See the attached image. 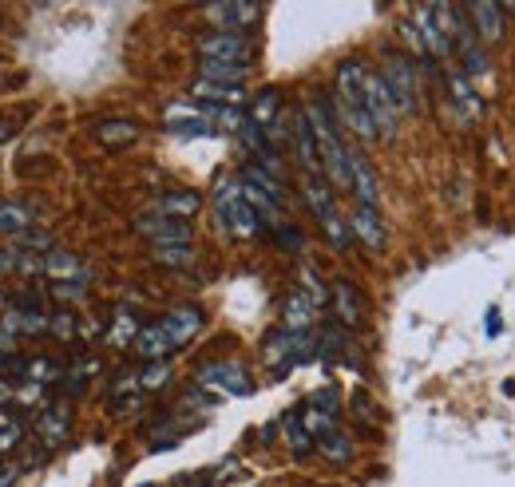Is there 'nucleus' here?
<instances>
[{"label": "nucleus", "mask_w": 515, "mask_h": 487, "mask_svg": "<svg viewBox=\"0 0 515 487\" xmlns=\"http://www.w3.org/2000/svg\"><path fill=\"white\" fill-rule=\"evenodd\" d=\"M309 127L317 139V155H321V175L329 179L333 191H353V171H349V147L341 143L337 119H333V103L325 96H313L309 103Z\"/></svg>", "instance_id": "f257e3e1"}, {"label": "nucleus", "mask_w": 515, "mask_h": 487, "mask_svg": "<svg viewBox=\"0 0 515 487\" xmlns=\"http://www.w3.org/2000/svg\"><path fill=\"white\" fill-rule=\"evenodd\" d=\"M365 76L369 68L361 60H345L337 64V80H333V115L361 139V143H373L377 139V123L365 107Z\"/></svg>", "instance_id": "f03ea898"}, {"label": "nucleus", "mask_w": 515, "mask_h": 487, "mask_svg": "<svg viewBox=\"0 0 515 487\" xmlns=\"http://www.w3.org/2000/svg\"><path fill=\"white\" fill-rule=\"evenodd\" d=\"M214 210H218V222L226 226V234H234V238H254L262 230L254 206L242 195V179H218V187H214Z\"/></svg>", "instance_id": "7ed1b4c3"}, {"label": "nucleus", "mask_w": 515, "mask_h": 487, "mask_svg": "<svg viewBox=\"0 0 515 487\" xmlns=\"http://www.w3.org/2000/svg\"><path fill=\"white\" fill-rule=\"evenodd\" d=\"M317 357V337L309 333H290V329H274L262 345V361L282 377L286 369L302 365V361H313Z\"/></svg>", "instance_id": "20e7f679"}, {"label": "nucleus", "mask_w": 515, "mask_h": 487, "mask_svg": "<svg viewBox=\"0 0 515 487\" xmlns=\"http://www.w3.org/2000/svg\"><path fill=\"white\" fill-rule=\"evenodd\" d=\"M381 76H385L389 92H393V99H397L401 115H416V107H420V80H416L412 56H405V52H385V60H381Z\"/></svg>", "instance_id": "39448f33"}, {"label": "nucleus", "mask_w": 515, "mask_h": 487, "mask_svg": "<svg viewBox=\"0 0 515 487\" xmlns=\"http://www.w3.org/2000/svg\"><path fill=\"white\" fill-rule=\"evenodd\" d=\"M365 107H369V115H373V123H377V135L393 139L405 115H401V107H397V99H393V92H389V84H385L381 72H369V76H365Z\"/></svg>", "instance_id": "423d86ee"}, {"label": "nucleus", "mask_w": 515, "mask_h": 487, "mask_svg": "<svg viewBox=\"0 0 515 487\" xmlns=\"http://www.w3.org/2000/svg\"><path fill=\"white\" fill-rule=\"evenodd\" d=\"M199 60L254 64V40L242 32H206V36H199Z\"/></svg>", "instance_id": "0eeeda50"}, {"label": "nucleus", "mask_w": 515, "mask_h": 487, "mask_svg": "<svg viewBox=\"0 0 515 487\" xmlns=\"http://www.w3.org/2000/svg\"><path fill=\"white\" fill-rule=\"evenodd\" d=\"M199 389L214 392V396H250L254 392V381L242 365L234 361H210L199 369Z\"/></svg>", "instance_id": "6e6552de"}, {"label": "nucleus", "mask_w": 515, "mask_h": 487, "mask_svg": "<svg viewBox=\"0 0 515 487\" xmlns=\"http://www.w3.org/2000/svg\"><path fill=\"white\" fill-rule=\"evenodd\" d=\"M135 230H139L151 246H179V242H191V238H195V226H191V222L167 218L163 210H143V214H135Z\"/></svg>", "instance_id": "1a4fd4ad"}, {"label": "nucleus", "mask_w": 515, "mask_h": 487, "mask_svg": "<svg viewBox=\"0 0 515 487\" xmlns=\"http://www.w3.org/2000/svg\"><path fill=\"white\" fill-rule=\"evenodd\" d=\"M68 436H72V404H68V400L44 404L40 416H36V440H40V448L52 452V448H60Z\"/></svg>", "instance_id": "9d476101"}, {"label": "nucleus", "mask_w": 515, "mask_h": 487, "mask_svg": "<svg viewBox=\"0 0 515 487\" xmlns=\"http://www.w3.org/2000/svg\"><path fill=\"white\" fill-rule=\"evenodd\" d=\"M203 12L214 32H242V36L262 20V4H206Z\"/></svg>", "instance_id": "9b49d317"}, {"label": "nucleus", "mask_w": 515, "mask_h": 487, "mask_svg": "<svg viewBox=\"0 0 515 487\" xmlns=\"http://www.w3.org/2000/svg\"><path fill=\"white\" fill-rule=\"evenodd\" d=\"M349 218V230H353V242H361L365 250H373V254H381L385 250V222H381V214H377V206H353V214H345Z\"/></svg>", "instance_id": "f8f14e48"}, {"label": "nucleus", "mask_w": 515, "mask_h": 487, "mask_svg": "<svg viewBox=\"0 0 515 487\" xmlns=\"http://www.w3.org/2000/svg\"><path fill=\"white\" fill-rule=\"evenodd\" d=\"M286 119H290V147H294L302 171L306 175H321V155H317V139H313V127H309V115L306 111H294Z\"/></svg>", "instance_id": "ddd939ff"}, {"label": "nucleus", "mask_w": 515, "mask_h": 487, "mask_svg": "<svg viewBox=\"0 0 515 487\" xmlns=\"http://www.w3.org/2000/svg\"><path fill=\"white\" fill-rule=\"evenodd\" d=\"M412 24H416V32H420V44H424V52L432 56V60H448V56H456L452 52V44H448V36L440 32V24H436V12H432V4H416L412 8Z\"/></svg>", "instance_id": "4468645a"}, {"label": "nucleus", "mask_w": 515, "mask_h": 487, "mask_svg": "<svg viewBox=\"0 0 515 487\" xmlns=\"http://www.w3.org/2000/svg\"><path fill=\"white\" fill-rule=\"evenodd\" d=\"M203 309L199 305H175L167 317H159V325H163V333L171 337V345L175 349H183L199 329H203Z\"/></svg>", "instance_id": "2eb2a0df"}, {"label": "nucleus", "mask_w": 515, "mask_h": 487, "mask_svg": "<svg viewBox=\"0 0 515 487\" xmlns=\"http://www.w3.org/2000/svg\"><path fill=\"white\" fill-rule=\"evenodd\" d=\"M32 230H36L32 202H0V238L20 242V238L32 234Z\"/></svg>", "instance_id": "dca6fc26"}, {"label": "nucleus", "mask_w": 515, "mask_h": 487, "mask_svg": "<svg viewBox=\"0 0 515 487\" xmlns=\"http://www.w3.org/2000/svg\"><path fill=\"white\" fill-rule=\"evenodd\" d=\"M349 171H353V195L361 206H377L381 202V187H377V175L369 167V159L361 151H349Z\"/></svg>", "instance_id": "f3484780"}, {"label": "nucleus", "mask_w": 515, "mask_h": 487, "mask_svg": "<svg viewBox=\"0 0 515 487\" xmlns=\"http://www.w3.org/2000/svg\"><path fill=\"white\" fill-rule=\"evenodd\" d=\"M333 313H337V321L345 325V329H357L361 321H365V301H361V293L353 290L349 282H333Z\"/></svg>", "instance_id": "a211bd4d"}, {"label": "nucleus", "mask_w": 515, "mask_h": 487, "mask_svg": "<svg viewBox=\"0 0 515 487\" xmlns=\"http://www.w3.org/2000/svg\"><path fill=\"white\" fill-rule=\"evenodd\" d=\"M468 20H472V28H476V36H480L484 44H496V40L504 36V8H500V4L480 0V4L468 8Z\"/></svg>", "instance_id": "6ab92c4d"}, {"label": "nucleus", "mask_w": 515, "mask_h": 487, "mask_svg": "<svg viewBox=\"0 0 515 487\" xmlns=\"http://www.w3.org/2000/svg\"><path fill=\"white\" fill-rule=\"evenodd\" d=\"M317 321V301L309 293L294 290L286 297V313H282V329L290 333H309V325Z\"/></svg>", "instance_id": "aec40b11"}, {"label": "nucleus", "mask_w": 515, "mask_h": 487, "mask_svg": "<svg viewBox=\"0 0 515 487\" xmlns=\"http://www.w3.org/2000/svg\"><path fill=\"white\" fill-rule=\"evenodd\" d=\"M131 349H135V353H139L143 361H167V353H175V345H171V337L163 333V325H159V321L143 325Z\"/></svg>", "instance_id": "412c9836"}, {"label": "nucleus", "mask_w": 515, "mask_h": 487, "mask_svg": "<svg viewBox=\"0 0 515 487\" xmlns=\"http://www.w3.org/2000/svg\"><path fill=\"white\" fill-rule=\"evenodd\" d=\"M191 96L203 99L206 107H242L246 103V88H230V84H214V80H195Z\"/></svg>", "instance_id": "4be33fe9"}, {"label": "nucleus", "mask_w": 515, "mask_h": 487, "mask_svg": "<svg viewBox=\"0 0 515 487\" xmlns=\"http://www.w3.org/2000/svg\"><path fill=\"white\" fill-rule=\"evenodd\" d=\"M448 96H452V103L460 107L464 123H476V119H480L484 103H480V96H476V88H472V80H468L464 72H452V76H448Z\"/></svg>", "instance_id": "5701e85b"}, {"label": "nucleus", "mask_w": 515, "mask_h": 487, "mask_svg": "<svg viewBox=\"0 0 515 487\" xmlns=\"http://www.w3.org/2000/svg\"><path fill=\"white\" fill-rule=\"evenodd\" d=\"M44 278H48V286L52 282H76V278H88V270H84V262L76 258V254H68V250H52L48 258H44Z\"/></svg>", "instance_id": "b1692460"}, {"label": "nucleus", "mask_w": 515, "mask_h": 487, "mask_svg": "<svg viewBox=\"0 0 515 487\" xmlns=\"http://www.w3.org/2000/svg\"><path fill=\"white\" fill-rule=\"evenodd\" d=\"M254 64H222V60H199V80H214V84H230L242 88L250 80Z\"/></svg>", "instance_id": "393cba45"}, {"label": "nucleus", "mask_w": 515, "mask_h": 487, "mask_svg": "<svg viewBox=\"0 0 515 487\" xmlns=\"http://www.w3.org/2000/svg\"><path fill=\"white\" fill-rule=\"evenodd\" d=\"M139 317L131 313V309H115V317H111V325H107V333H103V341L111 345V349H127V345H135V337H139Z\"/></svg>", "instance_id": "a878e982"}, {"label": "nucleus", "mask_w": 515, "mask_h": 487, "mask_svg": "<svg viewBox=\"0 0 515 487\" xmlns=\"http://www.w3.org/2000/svg\"><path fill=\"white\" fill-rule=\"evenodd\" d=\"M159 210L167 218H179V222H191L199 210H203V195L199 191H167L159 198Z\"/></svg>", "instance_id": "bb28decb"}, {"label": "nucleus", "mask_w": 515, "mask_h": 487, "mask_svg": "<svg viewBox=\"0 0 515 487\" xmlns=\"http://www.w3.org/2000/svg\"><path fill=\"white\" fill-rule=\"evenodd\" d=\"M302 195H306L313 218H321V214H329V210L337 206L333 187H329V179H325V175H306V179H302Z\"/></svg>", "instance_id": "cd10ccee"}, {"label": "nucleus", "mask_w": 515, "mask_h": 487, "mask_svg": "<svg viewBox=\"0 0 515 487\" xmlns=\"http://www.w3.org/2000/svg\"><path fill=\"white\" fill-rule=\"evenodd\" d=\"M96 139L103 147H127V143L139 139V123L135 119H103L96 127Z\"/></svg>", "instance_id": "c85d7f7f"}, {"label": "nucleus", "mask_w": 515, "mask_h": 487, "mask_svg": "<svg viewBox=\"0 0 515 487\" xmlns=\"http://www.w3.org/2000/svg\"><path fill=\"white\" fill-rule=\"evenodd\" d=\"M317 226L325 230V238H329V246H333V250H349V246H353V230H349V218H345V214H341L337 206H333L329 214H321V218H317Z\"/></svg>", "instance_id": "c756f323"}, {"label": "nucleus", "mask_w": 515, "mask_h": 487, "mask_svg": "<svg viewBox=\"0 0 515 487\" xmlns=\"http://www.w3.org/2000/svg\"><path fill=\"white\" fill-rule=\"evenodd\" d=\"M24 381L36 385V389L60 385V381H64V369H60V361H52V357H32V361H24Z\"/></svg>", "instance_id": "7c9ffc66"}, {"label": "nucleus", "mask_w": 515, "mask_h": 487, "mask_svg": "<svg viewBox=\"0 0 515 487\" xmlns=\"http://www.w3.org/2000/svg\"><path fill=\"white\" fill-rule=\"evenodd\" d=\"M313 448H317L325 460H333V464H345V460L353 456V440H349L341 428H329V432H321V436L313 440Z\"/></svg>", "instance_id": "2f4dec72"}, {"label": "nucleus", "mask_w": 515, "mask_h": 487, "mask_svg": "<svg viewBox=\"0 0 515 487\" xmlns=\"http://www.w3.org/2000/svg\"><path fill=\"white\" fill-rule=\"evenodd\" d=\"M286 444H290V452L302 460L313 452V436L306 432V424H302V412L294 408V412H286Z\"/></svg>", "instance_id": "473e14b6"}, {"label": "nucleus", "mask_w": 515, "mask_h": 487, "mask_svg": "<svg viewBox=\"0 0 515 487\" xmlns=\"http://www.w3.org/2000/svg\"><path fill=\"white\" fill-rule=\"evenodd\" d=\"M151 258L159 266H171V270H183L195 262V246L191 242H179V246H151Z\"/></svg>", "instance_id": "72a5a7b5"}, {"label": "nucleus", "mask_w": 515, "mask_h": 487, "mask_svg": "<svg viewBox=\"0 0 515 487\" xmlns=\"http://www.w3.org/2000/svg\"><path fill=\"white\" fill-rule=\"evenodd\" d=\"M96 373H100V357H84L80 365H72V373H64V381H60V385H64L68 392H80L92 377H96Z\"/></svg>", "instance_id": "f704fd0d"}, {"label": "nucleus", "mask_w": 515, "mask_h": 487, "mask_svg": "<svg viewBox=\"0 0 515 487\" xmlns=\"http://www.w3.org/2000/svg\"><path fill=\"white\" fill-rule=\"evenodd\" d=\"M76 329H80L76 309H56V313L48 317V333H52L56 341H76Z\"/></svg>", "instance_id": "c9c22d12"}, {"label": "nucleus", "mask_w": 515, "mask_h": 487, "mask_svg": "<svg viewBox=\"0 0 515 487\" xmlns=\"http://www.w3.org/2000/svg\"><path fill=\"white\" fill-rule=\"evenodd\" d=\"M20 444H24V424L12 412H0V456L4 452H16Z\"/></svg>", "instance_id": "e433bc0d"}, {"label": "nucleus", "mask_w": 515, "mask_h": 487, "mask_svg": "<svg viewBox=\"0 0 515 487\" xmlns=\"http://www.w3.org/2000/svg\"><path fill=\"white\" fill-rule=\"evenodd\" d=\"M171 381V365L167 361H147L143 369H139V389L151 392V389H163Z\"/></svg>", "instance_id": "4c0bfd02"}, {"label": "nucleus", "mask_w": 515, "mask_h": 487, "mask_svg": "<svg viewBox=\"0 0 515 487\" xmlns=\"http://www.w3.org/2000/svg\"><path fill=\"white\" fill-rule=\"evenodd\" d=\"M48 290H52V297H60V301H80V297H88V290H92V274L88 278H76V282H52Z\"/></svg>", "instance_id": "58836bf2"}, {"label": "nucleus", "mask_w": 515, "mask_h": 487, "mask_svg": "<svg viewBox=\"0 0 515 487\" xmlns=\"http://www.w3.org/2000/svg\"><path fill=\"white\" fill-rule=\"evenodd\" d=\"M274 242H278L286 254H302V246H306V234H302L294 222H286V226H278V230H274Z\"/></svg>", "instance_id": "ea45409f"}, {"label": "nucleus", "mask_w": 515, "mask_h": 487, "mask_svg": "<svg viewBox=\"0 0 515 487\" xmlns=\"http://www.w3.org/2000/svg\"><path fill=\"white\" fill-rule=\"evenodd\" d=\"M309 408H317V412H325V416H337V412H341V396H337L333 385H329V389H317L309 396Z\"/></svg>", "instance_id": "a19ab883"}, {"label": "nucleus", "mask_w": 515, "mask_h": 487, "mask_svg": "<svg viewBox=\"0 0 515 487\" xmlns=\"http://www.w3.org/2000/svg\"><path fill=\"white\" fill-rule=\"evenodd\" d=\"M353 416H357V420H365V424H373V420H377V408H373V400H369L365 392H357V396H353Z\"/></svg>", "instance_id": "79ce46f5"}, {"label": "nucleus", "mask_w": 515, "mask_h": 487, "mask_svg": "<svg viewBox=\"0 0 515 487\" xmlns=\"http://www.w3.org/2000/svg\"><path fill=\"white\" fill-rule=\"evenodd\" d=\"M302 293H309V297L317 301V309H321V305H325V297H329V293L317 286V274H313V270H302Z\"/></svg>", "instance_id": "37998d69"}, {"label": "nucleus", "mask_w": 515, "mask_h": 487, "mask_svg": "<svg viewBox=\"0 0 515 487\" xmlns=\"http://www.w3.org/2000/svg\"><path fill=\"white\" fill-rule=\"evenodd\" d=\"M20 472H24V464H8V468H0V487H12L20 480Z\"/></svg>", "instance_id": "c03bdc74"}, {"label": "nucleus", "mask_w": 515, "mask_h": 487, "mask_svg": "<svg viewBox=\"0 0 515 487\" xmlns=\"http://www.w3.org/2000/svg\"><path fill=\"white\" fill-rule=\"evenodd\" d=\"M16 353V337H8L4 329H0V357H12Z\"/></svg>", "instance_id": "a18cd8bd"}, {"label": "nucleus", "mask_w": 515, "mask_h": 487, "mask_svg": "<svg viewBox=\"0 0 515 487\" xmlns=\"http://www.w3.org/2000/svg\"><path fill=\"white\" fill-rule=\"evenodd\" d=\"M484 325H488V333H500V329H504V321H500V313H488V321H484Z\"/></svg>", "instance_id": "49530a36"}, {"label": "nucleus", "mask_w": 515, "mask_h": 487, "mask_svg": "<svg viewBox=\"0 0 515 487\" xmlns=\"http://www.w3.org/2000/svg\"><path fill=\"white\" fill-rule=\"evenodd\" d=\"M8 270H12V266H8V250H0V278H4Z\"/></svg>", "instance_id": "de8ad7c7"}, {"label": "nucleus", "mask_w": 515, "mask_h": 487, "mask_svg": "<svg viewBox=\"0 0 515 487\" xmlns=\"http://www.w3.org/2000/svg\"><path fill=\"white\" fill-rule=\"evenodd\" d=\"M4 313H8V293L0 290V317H4Z\"/></svg>", "instance_id": "09e8293b"}, {"label": "nucleus", "mask_w": 515, "mask_h": 487, "mask_svg": "<svg viewBox=\"0 0 515 487\" xmlns=\"http://www.w3.org/2000/svg\"><path fill=\"white\" fill-rule=\"evenodd\" d=\"M4 139H8V123H0V143H4Z\"/></svg>", "instance_id": "8fccbe9b"}, {"label": "nucleus", "mask_w": 515, "mask_h": 487, "mask_svg": "<svg viewBox=\"0 0 515 487\" xmlns=\"http://www.w3.org/2000/svg\"><path fill=\"white\" fill-rule=\"evenodd\" d=\"M143 487H155V484H143Z\"/></svg>", "instance_id": "3c124183"}, {"label": "nucleus", "mask_w": 515, "mask_h": 487, "mask_svg": "<svg viewBox=\"0 0 515 487\" xmlns=\"http://www.w3.org/2000/svg\"><path fill=\"white\" fill-rule=\"evenodd\" d=\"M0 468H4V464H0Z\"/></svg>", "instance_id": "603ef678"}]
</instances>
